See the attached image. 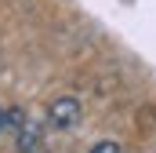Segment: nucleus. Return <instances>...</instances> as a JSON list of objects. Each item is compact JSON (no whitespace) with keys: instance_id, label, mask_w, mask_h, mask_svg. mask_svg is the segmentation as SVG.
<instances>
[{"instance_id":"f257e3e1","label":"nucleus","mask_w":156,"mask_h":153,"mask_svg":"<svg viewBox=\"0 0 156 153\" xmlns=\"http://www.w3.org/2000/svg\"><path fill=\"white\" fill-rule=\"evenodd\" d=\"M80 117H83V106H80L76 95H58V99H51L47 102V120L55 124V128H76Z\"/></svg>"},{"instance_id":"f03ea898","label":"nucleus","mask_w":156,"mask_h":153,"mask_svg":"<svg viewBox=\"0 0 156 153\" xmlns=\"http://www.w3.org/2000/svg\"><path fill=\"white\" fill-rule=\"evenodd\" d=\"M15 135H18V153H40V142H44V128L40 124L26 120Z\"/></svg>"},{"instance_id":"7ed1b4c3","label":"nucleus","mask_w":156,"mask_h":153,"mask_svg":"<svg viewBox=\"0 0 156 153\" xmlns=\"http://www.w3.org/2000/svg\"><path fill=\"white\" fill-rule=\"evenodd\" d=\"M22 124H26V110H22V106H11V110L4 113V128H7V131H18Z\"/></svg>"},{"instance_id":"20e7f679","label":"nucleus","mask_w":156,"mask_h":153,"mask_svg":"<svg viewBox=\"0 0 156 153\" xmlns=\"http://www.w3.org/2000/svg\"><path fill=\"white\" fill-rule=\"evenodd\" d=\"M91 153H120V142H113V139H102V142H94V146H91Z\"/></svg>"},{"instance_id":"39448f33","label":"nucleus","mask_w":156,"mask_h":153,"mask_svg":"<svg viewBox=\"0 0 156 153\" xmlns=\"http://www.w3.org/2000/svg\"><path fill=\"white\" fill-rule=\"evenodd\" d=\"M0 131H4V113H0Z\"/></svg>"}]
</instances>
